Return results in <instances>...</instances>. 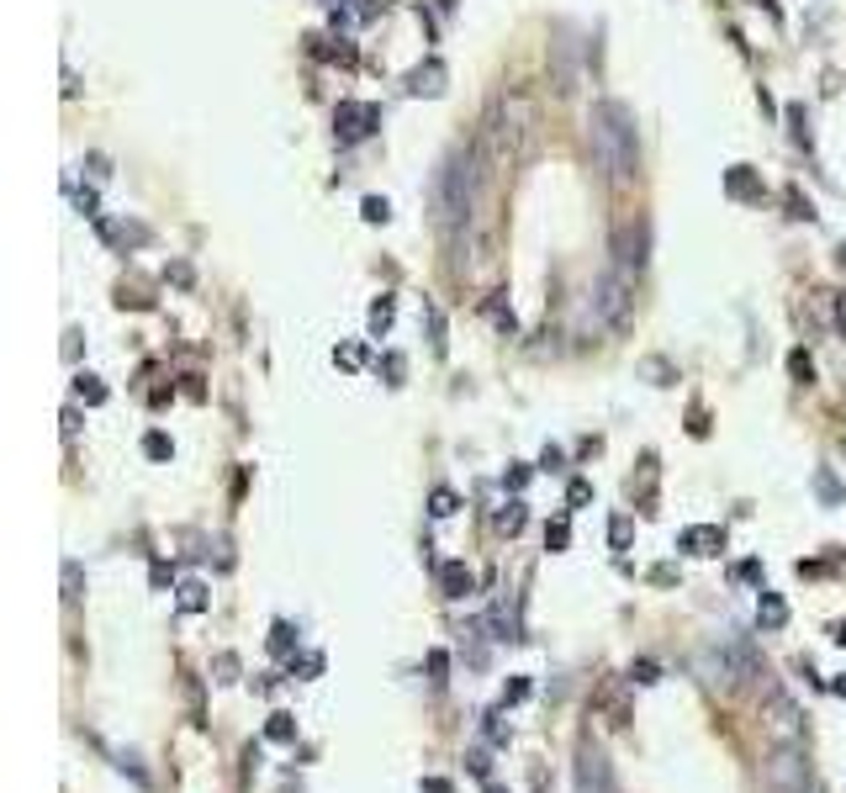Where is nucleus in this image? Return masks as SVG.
<instances>
[{
    "label": "nucleus",
    "mask_w": 846,
    "mask_h": 793,
    "mask_svg": "<svg viewBox=\"0 0 846 793\" xmlns=\"http://www.w3.org/2000/svg\"><path fill=\"white\" fill-rule=\"evenodd\" d=\"M587 127H593V154H598L603 170H609V180H635L640 175L635 117L624 112L619 101H598L593 117H587Z\"/></svg>",
    "instance_id": "obj_1"
},
{
    "label": "nucleus",
    "mask_w": 846,
    "mask_h": 793,
    "mask_svg": "<svg viewBox=\"0 0 846 793\" xmlns=\"http://www.w3.org/2000/svg\"><path fill=\"white\" fill-rule=\"evenodd\" d=\"M693 667H698V677H704V688H714V693H735L746 677H757V645H751L746 635H714L704 651L693 656Z\"/></svg>",
    "instance_id": "obj_2"
},
{
    "label": "nucleus",
    "mask_w": 846,
    "mask_h": 793,
    "mask_svg": "<svg viewBox=\"0 0 846 793\" xmlns=\"http://www.w3.org/2000/svg\"><path fill=\"white\" fill-rule=\"evenodd\" d=\"M471 207H476V154H450L445 170L434 180V212H439V228L455 233L461 223H471Z\"/></svg>",
    "instance_id": "obj_3"
},
{
    "label": "nucleus",
    "mask_w": 846,
    "mask_h": 793,
    "mask_svg": "<svg viewBox=\"0 0 846 793\" xmlns=\"http://www.w3.org/2000/svg\"><path fill=\"white\" fill-rule=\"evenodd\" d=\"M630 307H635V281L630 270H603L593 286H587V323L603 328V334H614V328L630 323Z\"/></svg>",
    "instance_id": "obj_4"
},
{
    "label": "nucleus",
    "mask_w": 846,
    "mask_h": 793,
    "mask_svg": "<svg viewBox=\"0 0 846 793\" xmlns=\"http://www.w3.org/2000/svg\"><path fill=\"white\" fill-rule=\"evenodd\" d=\"M762 793H820L804 746H772V756L762 762Z\"/></svg>",
    "instance_id": "obj_5"
},
{
    "label": "nucleus",
    "mask_w": 846,
    "mask_h": 793,
    "mask_svg": "<svg viewBox=\"0 0 846 793\" xmlns=\"http://www.w3.org/2000/svg\"><path fill=\"white\" fill-rule=\"evenodd\" d=\"M762 735L772 746H804V709L783 688H767L762 698Z\"/></svg>",
    "instance_id": "obj_6"
},
{
    "label": "nucleus",
    "mask_w": 846,
    "mask_h": 793,
    "mask_svg": "<svg viewBox=\"0 0 846 793\" xmlns=\"http://www.w3.org/2000/svg\"><path fill=\"white\" fill-rule=\"evenodd\" d=\"M376 127H381V106L339 101V112H334V133H339V143H360V138H371Z\"/></svg>",
    "instance_id": "obj_7"
},
{
    "label": "nucleus",
    "mask_w": 846,
    "mask_h": 793,
    "mask_svg": "<svg viewBox=\"0 0 846 793\" xmlns=\"http://www.w3.org/2000/svg\"><path fill=\"white\" fill-rule=\"evenodd\" d=\"M577 793H609V756L593 741L577 746Z\"/></svg>",
    "instance_id": "obj_8"
},
{
    "label": "nucleus",
    "mask_w": 846,
    "mask_h": 793,
    "mask_svg": "<svg viewBox=\"0 0 846 793\" xmlns=\"http://www.w3.org/2000/svg\"><path fill=\"white\" fill-rule=\"evenodd\" d=\"M677 550H688V556H720L725 529L720 524H688L683 534H677Z\"/></svg>",
    "instance_id": "obj_9"
},
{
    "label": "nucleus",
    "mask_w": 846,
    "mask_h": 793,
    "mask_svg": "<svg viewBox=\"0 0 846 793\" xmlns=\"http://www.w3.org/2000/svg\"><path fill=\"white\" fill-rule=\"evenodd\" d=\"M445 80H450V69L439 64V59H423L413 75H408V96H445Z\"/></svg>",
    "instance_id": "obj_10"
},
{
    "label": "nucleus",
    "mask_w": 846,
    "mask_h": 793,
    "mask_svg": "<svg viewBox=\"0 0 846 793\" xmlns=\"http://www.w3.org/2000/svg\"><path fill=\"white\" fill-rule=\"evenodd\" d=\"M439 593H445L450 603L471 598V593H476V571H471L466 561H445V566H439Z\"/></svg>",
    "instance_id": "obj_11"
},
{
    "label": "nucleus",
    "mask_w": 846,
    "mask_h": 793,
    "mask_svg": "<svg viewBox=\"0 0 846 793\" xmlns=\"http://www.w3.org/2000/svg\"><path fill=\"white\" fill-rule=\"evenodd\" d=\"M175 608H180V614H207V608H212V593H207V582H180L175 587Z\"/></svg>",
    "instance_id": "obj_12"
},
{
    "label": "nucleus",
    "mask_w": 846,
    "mask_h": 793,
    "mask_svg": "<svg viewBox=\"0 0 846 793\" xmlns=\"http://www.w3.org/2000/svg\"><path fill=\"white\" fill-rule=\"evenodd\" d=\"M640 270L646 265V228H624L619 233V270Z\"/></svg>",
    "instance_id": "obj_13"
},
{
    "label": "nucleus",
    "mask_w": 846,
    "mask_h": 793,
    "mask_svg": "<svg viewBox=\"0 0 846 793\" xmlns=\"http://www.w3.org/2000/svg\"><path fill=\"white\" fill-rule=\"evenodd\" d=\"M757 624H762L767 635H772V630H783V624H788V603H783L778 593H767V587H762V598H757Z\"/></svg>",
    "instance_id": "obj_14"
},
{
    "label": "nucleus",
    "mask_w": 846,
    "mask_h": 793,
    "mask_svg": "<svg viewBox=\"0 0 846 793\" xmlns=\"http://www.w3.org/2000/svg\"><path fill=\"white\" fill-rule=\"evenodd\" d=\"M725 191H730L735 201H757V196H762L757 175H751V164H730V175H725Z\"/></svg>",
    "instance_id": "obj_15"
},
{
    "label": "nucleus",
    "mask_w": 846,
    "mask_h": 793,
    "mask_svg": "<svg viewBox=\"0 0 846 793\" xmlns=\"http://www.w3.org/2000/svg\"><path fill=\"white\" fill-rule=\"evenodd\" d=\"M524 519H529V513H524V497H519V492H513L498 513H492V524H498V534H508V540L524 529Z\"/></svg>",
    "instance_id": "obj_16"
},
{
    "label": "nucleus",
    "mask_w": 846,
    "mask_h": 793,
    "mask_svg": "<svg viewBox=\"0 0 846 793\" xmlns=\"http://www.w3.org/2000/svg\"><path fill=\"white\" fill-rule=\"evenodd\" d=\"M265 741H275V746H297V714L275 709V714L265 719Z\"/></svg>",
    "instance_id": "obj_17"
},
{
    "label": "nucleus",
    "mask_w": 846,
    "mask_h": 793,
    "mask_svg": "<svg viewBox=\"0 0 846 793\" xmlns=\"http://www.w3.org/2000/svg\"><path fill=\"white\" fill-rule=\"evenodd\" d=\"M270 656H281V661L297 656V635H291V624H286V619H275V624H270Z\"/></svg>",
    "instance_id": "obj_18"
},
{
    "label": "nucleus",
    "mask_w": 846,
    "mask_h": 793,
    "mask_svg": "<svg viewBox=\"0 0 846 793\" xmlns=\"http://www.w3.org/2000/svg\"><path fill=\"white\" fill-rule=\"evenodd\" d=\"M75 397L85 402V408H101V402H106V386H101V376L75 371Z\"/></svg>",
    "instance_id": "obj_19"
},
{
    "label": "nucleus",
    "mask_w": 846,
    "mask_h": 793,
    "mask_svg": "<svg viewBox=\"0 0 846 793\" xmlns=\"http://www.w3.org/2000/svg\"><path fill=\"white\" fill-rule=\"evenodd\" d=\"M624 682H630V688H656L661 682V667L651 656H640V661H630V672H624Z\"/></svg>",
    "instance_id": "obj_20"
},
{
    "label": "nucleus",
    "mask_w": 846,
    "mask_h": 793,
    "mask_svg": "<svg viewBox=\"0 0 846 793\" xmlns=\"http://www.w3.org/2000/svg\"><path fill=\"white\" fill-rule=\"evenodd\" d=\"M143 455H149V460H175V439L149 429V434H143Z\"/></svg>",
    "instance_id": "obj_21"
},
{
    "label": "nucleus",
    "mask_w": 846,
    "mask_h": 793,
    "mask_svg": "<svg viewBox=\"0 0 846 793\" xmlns=\"http://www.w3.org/2000/svg\"><path fill=\"white\" fill-rule=\"evenodd\" d=\"M815 497H820V503H825V508H836V503H841V497H846V492H841V482H836V476H831V471H825V466L815 471Z\"/></svg>",
    "instance_id": "obj_22"
},
{
    "label": "nucleus",
    "mask_w": 846,
    "mask_h": 793,
    "mask_svg": "<svg viewBox=\"0 0 846 793\" xmlns=\"http://www.w3.org/2000/svg\"><path fill=\"white\" fill-rule=\"evenodd\" d=\"M212 682H217V688H233V682H238V656L233 651H223L212 661Z\"/></svg>",
    "instance_id": "obj_23"
},
{
    "label": "nucleus",
    "mask_w": 846,
    "mask_h": 793,
    "mask_svg": "<svg viewBox=\"0 0 846 793\" xmlns=\"http://www.w3.org/2000/svg\"><path fill=\"white\" fill-rule=\"evenodd\" d=\"M630 540H635V519H630V513H614V524H609V545H614V550H624Z\"/></svg>",
    "instance_id": "obj_24"
},
{
    "label": "nucleus",
    "mask_w": 846,
    "mask_h": 793,
    "mask_svg": "<svg viewBox=\"0 0 846 793\" xmlns=\"http://www.w3.org/2000/svg\"><path fill=\"white\" fill-rule=\"evenodd\" d=\"M455 508H461V503H455L450 487H434V492H429V513H434V519H450Z\"/></svg>",
    "instance_id": "obj_25"
},
{
    "label": "nucleus",
    "mask_w": 846,
    "mask_h": 793,
    "mask_svg": "<svg viewBox=\"0 0 846 793\" xmlns=\"http://www.w3.org/2000/svg\"><path fill=\"white\" fill-rule=\"evenodd\" d=\"M482 735L492 746H508V725H503V709H492V714H482Z\"/></svg>",
    "instance_id": "obj_26"
},
{
    "label": "nucleus",
    "mask_w": 846,
    "mask_h": 793,
    "mask_svg": "<svg viewBox=\"0 0 846 793\" xmlns=\"http://www.w3.org/2000/svg\"><path fill=\"white\" fill-rule=\"evenodd\" d=\"M386 328H392V297H376V302H371V334L381 339Z\"/></svg>",
    "instance_id": "obj_27"
},
{
    "label": "nucleus",
    "mask_w": 846,
    "mask_h": 793,
    "mask_svg": "<svg viewBox=\"0 0 846 793\" xmlns=\"http://www.w3.org/2000/svg\"><path fill=\"white\" fill-rule=\"evenodd\" d=\"M529 693H535V688H529V677H508L503 682V709H513V704H524V698Z\"/></svg>",
    "instance_id": "obj_28"
},
{
    "label": "nucleus",
    "mask_w": 846,
    "mask_h": 793,
    "mask_svg": "<svg viewBox=\"0 0 846 793\" xmlns=\"http://www.w3.org/2000/svg\"><path fill=\"white\" fill-rule=\"evenodd\" d=\"M788 371H794L799 386H809V381H815V360H809L804 349H794V355H788Z\"/></svg>",
    "instance_id": "obj_29"
},
{
    "label": "nucleus",
    "mask_w": 846,
    "mask_h": 793,
    "mask_svg": "<svg viewBox=\"0 0 846 793\" xmlns=\"http://www.w3.org/2000/svg\"><path fill=\"white\" fill-rule=\"evenodd\" d=\"M423 667H429V682H450V651H429Z\"/></svg>",
    "instance_id": "obj_30"
},
{
    "label": "nucleus",
    "mask_w": 846,
    "mask_h": 793,
    "mask_svg": "<svg viewBox=\"0 0 846 793\" xmlns=\"http://www.w3.org/2000/svg\"><path fill=\"white\" fill-rule=\"evenodd\" d=\"M360 217H365V223H386V217H392V207H386V196H365V201H360Z\"/></svg>",
    "instance_id": "obj_31"
},
{
    "label": "nucleus",
    "mask_w": 846,
    "mask_h": 793,
    "mask_svg": "<svg viewBox=\"0 0 846 793\" xmlns=\"http://www.w3.org/2000/svg\"><path fill=\"white\" fill-rule=\"evenodd\" d=\"M566 545H572V524L556 519V524L545 529V550H566Z\"/></svg>",
    "instance_id": "obj_32"
},
{
    "label": "nucleus",
    "mask_w": 846,
    "mask_h": 793,
    "mask_svg": "<svg viewBox=\"0 0 846 793\" xmlns=\"http://www.w3.org/2000/svg\"><path fill=\"white\" fill-rule=\"evenodd\" d=\"M381 376H386V386H402V376H408V360H402V355H386V360H381Z\"/></svg>",
    "instance_id": "obj_33"
},
{
    "label": "nucleus",
    "mask_w": 846,
    "mask_h": 793,
    "mask_svg": "<svg viewBox=\"0 0 846 793\" xmlns=\"http://www.w3.org/2000/svg\"><path fill=\"white\" fill-rule=\"evenodd\" d=\"M291 672H302V677H323V656H318V651H307V656H291Z\"/></svg>",
    "instance_id": "obj_34"
},
{
    "label": "nucleus",
    "mask_w": 846,
    "mask_h": 793,
    "mask_svg": "<svg viewBox=\"0 0 846 793\" xmlns=\"http://www.w3.org/2000/svg\"><path fill=\"white\" fill-rule=\"evenodd\" d=\"M466 767L476 772V778H492V756H487V746H471V751H466Z\"/></svg>",
    "instance_id": "obj_35"
},
{
    "label": "nucleus",
    "mask_w": 846,
    "mask_h": 793,
    "mask_svg": "<svg viewBox=\"0 0 846 793\" xmlns=\"http://www.w3.org/2000/svg\"><path fill=\"white\" fill-rule=\"evenodd\" d=\"M80 598V561H64V603Z\"/></svg>",
    "instance_id": "obj_36"
},
{
    "label": "nucleus",
    "mask_w": 846,
    "mask_h": 793,
    "mask_svg": "<svg viewBox=\"0 0 846 793\" xmlns=\"http://www.w3.org/2000/svg\"><path fill=\"white\" fill-rule=\"evenodd\" d=\"M503 487H508V492H524V487H529V466H519V460H513V466L503 471Z\"/></svg>",
    "instance_id": "obj_37"
},
{
    "label": "nucleus",
    "mask_w": 846,
    "mask_h": 793,
    "mask_svg": "<svg viewBox=\"0 0 846 793\" xmlns=\"http://www.w3.org/2000/svg\"><path fill=\"white\" fill-rule=\"evenodd\" d=\"M788 122H794V143H804V149H809V117H804V106H788Z\"/></svg>",
    "instance_id": "obj_38"
},
{
    "label": "nucleus",
    "mask_w": 846,
    "mask_h": 793,
    "mask_svg": "<svg viewBox=\"0 0 846 793\" xmlns=\"http://www.w3.org/2000/svg\"><path fill=\"white\" fill-rule=\"evenodd\" d=\"M566 503H572V508L593 503V482H572V487H566Z\"/></svg>",
    "instance_id": "obj_39"
},
{
    "label": "nucleus",
    "mask_w": 846,
    "mask_h": 793,
    "mask_svg": "<svg viewBox=\"0 0 846 793\" xmlns=\"http://www.w3.org/2000/svg\"><path fill=\"white\" fill-rule=\"evenodd\" d=\"M730 577H735V582H762V561H741Z\"/></svg>",
    "instance_id": "obj_40"
},
{
    "label": "nucleus",
    "mask_w": 846,
    "mask_h": 793,
    "mask_svg": "<svg viewBox=\"0 0 846 793\" xmlns=\"http://www.w3.org/2000/svg\"><path fill=\"white\" fill-rule=\"evenodd\" d=\"M540 471H566V455H561L556 445H545V455H540Z\"/></svg>",
    "instance_id": "obj_41"
},
{
    "label": "nucleus",
    "mask_w": 846,
    "mask_h": 793,
    "mask_svg": "<svg viewBox=\"0 0 846 793\" xmlns=\"http://www.w3.org/2000/svg\"><path fill=\"white\" fill-rule=\"evenodd\" d=\"M492 323L503 328V334H513V307H503V302H492Z\"/></svg>",
    "instance_id": "obj_42"
},
{
    "label": "nucleus",
    "mask_w": 846,
    "mask_h": 793,
    "mask_svg": "<svg viewBox=\"0 0 846 793\" xmlns=\"http://www.w3.org/2000/svg\"><path fill=\"white\" fill-rule=\"evenodd\" d=\"M254 772H260V746L249 741V746H244V783L254 778Z\"/></svg>",
    "instance_id": "obj_43"
},
{
    "label": "nucleus",
    "mask_w": 846,
    "mask_h": 793,
    "mask_svg": "<svg viewBox=\"0 0 846 793\" xmlns=\"http://www.w3.org/2000/svg\"><path fill=\"white\" fill-rule=\"evenodd\" d=\"M418 793H455V783H450V778H423Z\"/></svg>",
    "instance_id": "obj_44"
},
{
    "label": "nucleus",
    "mask_w": 846,
    "mask_h": 793,
    "mask_svg": "<svg viewBox=\"0 0 846 793\" xmlns=\"http://www.w3.org/2000/svg\"><path fill=\"white\" fill-rule=\"evenodd\" d=\"M831 693H836V698H846V677H836V682H831Z\"/></svg>",
    "instance_id": "obj_45"
},
{
    "label": "nucleus",
    "mask_w": 846,
    "mask_h": 793,
    "mask_svg": "<svg viewBox=\"0 0 846 793\" xmlns=\"http://www.w3.org/2000/svg\"><path fill=\"white\" fill-rule=\"evenodd\" d=\"M831 635H836V645H841V651H846V624H836V630H831Z\"/></svg>",
    "instance_id": "obj_46"
},
{
    "label": "nucleus",
    "mask_w": 846,
    "mask_h": 793,
    "mask_svg": "<svg viewBox=\"0 0 846 793\" xmlns=\"http://www.w3.org/2000/svg\"><path fill=\"white\" fill-rule=\"evenodd\" d=\"M836 323H841V334H846V297H841V307H836Z\"/></svg>",
    "instance_id": "obj_47"
},
{
    "label": "nucleus",
    "mask_w": 846,
    "mask_h": 793,
    "mask_svg": "<svg viewBox=\"0 0 846 793\" xmlns=\"http://www.w3.org/2000/svg\"><path fill=\"white\" fill-rule=\"evenodd\" d=\"M439 11H455V0H439Z\"/></svg>",
    "instance_id": "obj_48"
}]
</instances>
